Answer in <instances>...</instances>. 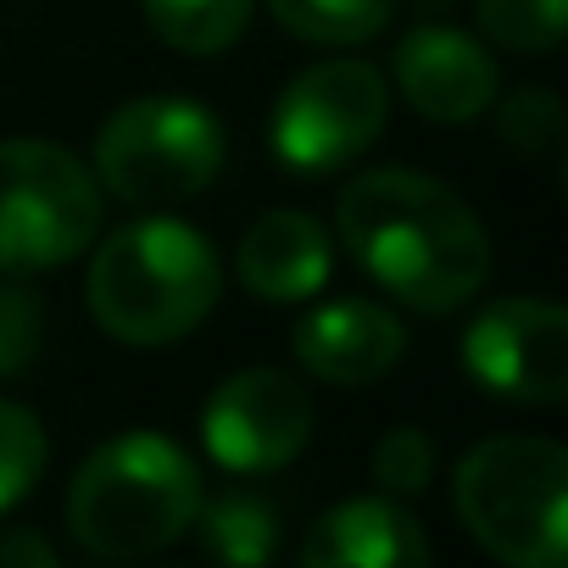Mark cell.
<instances>
[{"instance_id": "1", "label": "cell", "mask_w": 568, "mask_h": 568, "mask_svg": "<svg viewBox=\"0 0 568 568\" xmlns=\"http://www.w3.org/2000/svg\"><path fill=\"white\" fill-rule=\"evenodd\" d=\"M341 240L413 313H457L490 273V234L474 206L413 168L357 173L341 195Z\"/></svg>"}, {"instance_id": "2", "label": "cell", "mask_w": 568, "mask_h": 568, "mask_svg": "<svg viewBox=\"0 0 568 568\" xmlns=\"http://www.w3.org/2000/svg\"><path fill=\"white\" fill-rule=\"evenodd\" d=\"M223 291L217 251L201 229L156 212L123 223L90 262V313L123 346L184 341Z\"/></svg>"}, {"instance_id": "3", "label": "cell", "mask_w": 568, "mask_h": 568, "mask_svg": "<svg viewBox=\"0 0 568 568\" xmlns=\"http://www.w3.org/2000/svg\"><path fill=\"white\" fill-rule=\"evenodd\" d=\"M201 468L156 429H129L84 457L68 485V535L106 562L173 546L201 513Z\"/></svg>"}, {"instance_id": "4", "label": "cell", "mask_w": 568, "mask_h": 568, "mask_svg": "<svg viewBox=\"0 0 568 568\" xmlns=\"http://www.w3.org/2000/svg\"><path fill=\"white\" fill-rule=\"evenodd\" d=\"M463 529L507 568H562L568 557V452L540 435L479 440L452 479Z\"/></svg>"}, {"instance_id": "5", "label": "cell", "mask_w": 568, "mask_h": 568, "mask_svg": "<svg viewBox=\"0 0 568 568\" xmlns=\"http://www.w3.org/2000/svg\"><path fill=\"white\" fill-rule=\"evenodd\" d=\"M223 168V129L201 101L145 95L118 106L95 140V184L134 212L195 201Z\"/></svg>"}, {"instance_id": "6", "label": "cell", "mask_w": 568, "mask_h": 568, "mask_svg": "<svg viewBox=\"0 0 568 568\" xmlns=\"http://www.w3.org/2000/svg\"><path fill=\"white\" fill-rule=\"evenodd\" d=\"M101 234V184L51 140H0V267L45 273Z\"/></svg>"}, {"instance_id": "7", "label": "cell", "mask_w": 568, "mask_h": 568, "mask_svg": "<svg viewBox=\"0 0 568 568\" xmlns=\"http://www.w3.org/2000/svg\"><path fill=\"white\" fill-rule=\"evenodd\" d=\"M385 112L390 90L374 62H318L296 73L273 106V156L291 173L324 179L379 140Z\"/></svg>"}, {"instance_id": "8", "label": "cell", "mask_w": 568, "mask_h": 568, "mask_svg": "<svg viewBox=\"0 0 568 568\" xmlns=\"http://www.w3.org/2000/svg\"><path fill=\"white\" fill-rule=\"evenodd\" d=\"M463 368L479 390L518 407L568 396V313L546 296H501L463 329Z\"/></svg>"}, {"instance_id": "9", "label": "cell", "mask_w": 568, "mask_h": 568, "mask_svg": "<svg viewBox=\"0 0 568 568\" xmlns=\"http://www.w3.org/2000/svg\"><path fill=\"white\" fill-rule=\"evenodd\" d=\"M313 435V402L302 379L278 368L229 374L201 407V440L229 474H273L302 457Z\"/></svg>"}, {"instance_id": "10", "label": "cell", "mask_w": 568, "mask_h": 568, "mask_svg": "<svg viewBox=\"0 0 568 568\" xmlns=\"http://www.w3.org/2000/svg\"><path fill=\"white\" fill-rule=\"evenodd\" d=\"M390 68L407 106L429 123H474L496 101L490 51L452 23H418L413 34H402Z\"/></svg>"}, {"instance_id": "11", "label": "cell", "mask_w": 568, "mask_h": 568, "mask_svg": "<svg viewBox=\"0 0 568 568\" xmlns=\"http://www.w3.org/2000/svg\"><path fill=\"white\" fill-rule=\"evenodd\" d=\"M407 352V329L390 307L368 302V296H335L318 302L302 324H296V357L313 379L324 385H374L379 374H390Z\"/></svg>"}, {"instance_id": "12", "label": "cell", "mask_w": 568, "mask_h": 568, "mask_svg": "<svg viewBox=\"0 0 568 568\" xmlns=\"http://www.w3.org/2000/svg\"><path fill=\"white\" fill-rule=\"evenodd\" d=\"M302 562L307 568H424L429 540L418 518L402 507V496H352L307 529Z\"/></svg>"}, {"instance_id": "13", "label": "cell", "mask_w": 568, "mask_h": 568, "mask_svg": "<svg viewBox=\"0 0 568 568\" xmlns=\"http://www.w3.org/2000/svg\"><path fill=\"white\" fill-rule=\"evenodd\" d=\"M234 267L256 302H313L329 284L335 251H329V234L307 212L278 206L245 229Z\"/></svg>"}, {"instance_id": "14", "label": "cell", "mask_w": 568, "mask_h": 568, "mask_svg": "<svg viewBox=\"0 0 568 568\" xmlns=\"http://www.w3.org/2000/svg\"><path fill=\"white\" fill-rule=\"evenodd\" d=\"M201 524V551L217 557V562H234V568H256L278 551V513L267 496H251V490H229L217 496L212 507L201 501L195 513Z\"/></svg>"}, {"instance_id": "15", "label": "cell", "mask_w": 568, "mask_h": 568, "mask_svg": "<svg viewBox=\"0 0 568 568\" xmlns=\"http://www.w3.org/2000/svg\"><path fill=\"white\" fill-rule=\"evenodd\" d=\"M251 7L256 0H145V23L179 57H217L245 34Z\"/></svg>"}, {"instance_id": "16", "label": "cell", "mask_w": 568, "mask_h": 568, "mask_svg": "<svg viewBox=\"0 0 568 568\" xmlns=\"http://www.w3.org/2000/svg\"><path fill=\"white\" fill-rule=\"evenodd\" d=\"M267 12L307 45H363L390 29L396 0H267Z\"/></svg>"}, {"instance_id": "17", "label": "cell", "mask_w": 568, "mask_h": 568, "mask_svg": "<svg viewBox=\"0 0 568 568\" xmlns=\"http://www.w3.org/2000/svg\"><path fill=\"white\" fill-rule=\"evenodd\" d=\"M45 474V429L29 407L0 402V513H12Z\"/></svg>"}, {"instance_id": "18", "label": "cell", "mask_w": 568, "mask_h": 568, "mask_svg": "<svg viewBox=\"0 0 568 568\" xmlns=\"http://www.w3.org/2000/svg\"><path fill=\"white\" fill-rule=\"evenodd\" d=\"M479 29L507 51L546 57L562 45V0H479Z\"/></svg>"}, {"instance_id": "19", "label": "cell", "mask_w": 568, "mask_h": 568, "mask_svg": "<svg viewBox=\"0 0 568 568\" xmlns=\"http://www.w3.org/2000/svg\"><path fill=\"white\" fill-rule=\"evenodd\" d=\"M374 479L385 496H418L435 479V440L418 424L385 429L374 446Z\"/></svg>"}, {"instance_id": "20", "label": "cell", "mask_w": 568, "mask_h": 568, "mask_svg": "<svg viewBox=\"0 0 568 568\" xmlns=\"http://www.w3.org/2000/svg\"><path fill=\"white\" fill-rule=\"evenodd\" d=\"M496 134L513 151H524V156L557 151L562 145V106H557V95H546V90H513L501 101V112H496Z\"/></svg>"}, {"instance_id": "21", "label": "cell", "mask_w": 568, "mask_h": 568, "mask_svg": "<svg viewBox=\"0 0 568 568\" xmlns=\"http://www.w3.org/2000/svg\"><path fill=\"white\" fill-rule=\"evenodd\" d=\"M45 341V307L23 284H0V379L34 368Z\"/></svg>"}, {"instance_id": "22", "label": "cell", "mask_w": 568, "mask_h": 568, "mask_svg": "<svg viewBox=\"0 0 568 568\" xmlns=\"http://www.w3.org/2000/svg\"><path fill=\"white\" fill-rule=\"evenodd\" d=\"M0 568H57V546L34 529H7L0 535Z\"/></svg>"}]
</instances>
